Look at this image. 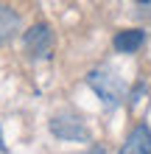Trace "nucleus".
I'll list each match as a JSON object with an SVG mask.
<instances>
[{
    "label": "nucleus",
    "mask_w": 151,
    "mask_h": 154,
    "mask_svg": "<svg viewBox=\"0 0 151 154\" xmlns=\"http://www.w3.org/2000/svg\"><path fill=\"white\" fill-rule=\"evenodd\" d=\"M92 154H101V151H92Z\"/></svg>",
    "instance_id": "9"
},
{
    "label": "nucleus",
    "mask_w": 151,
    "mask_h": 154,
    "mask_svg": "<svg viewBox=\"0 0 151 154\" xmlns=\"http://www.w3.org/2000/svg\"><path fill=\"white\" fill-rule=\"evenodd\" d=\"M87 84H90L95 93H98V98L104 104L109 106H118L123 93H126V84H123L120 76H115L112 70H92L90 76H87Z\"/></svg>",
    "instance_id": "1"
},
{
    "label": "nucleus",
    "mask_w": 151,
    "mask_h": 154,
    "mask_svg": "<svg viewBox=\"0 0 151 154\" xmlns=\"http://www.w3.org/2000/svg\"><path fill=\"white\" fill-rule=\"evenodd\" d=\"M50 132L56 137H62V140H76V143L90 140V132H87L84 121L76 118V115H56L50 121Z\"/></svg>",
    "instance_id": "2"
},
{
    "label": "nucleus",
    "mask_w": 151,
    "mask_h": 154,
    "mask_svg": "<svg viewBox=\"0 0 151 154\" xmlns=\"http://www.w3.org/2000/svg\"><path fill=\"white\" fill-rule=\"evenodd\" d=\"M120 154H151V129L146 123H140L137 129L126 137Z\"/></svg>",
    "instance_id": "4"
},
{
    "label": "nucleus",
    "mask_w": 151,
    "mask_h": 154,
    "mask_svg": "<svg viewBox=\"0 0 151 154\" xmlns=\"http://www.w3.org/2000/svg\"><path fill=\"white\" fill-rule=\"evenodd\" d=\"M134 8L140 17H151V0H134Z\"/></svg>",
    "instance_id": "7"
},
{
    "label": "nucleus",
    "mask_w": 151,
    "mask_h": 154,
    "mask_svg": "<svg viewBox=\"0 0 151 154\" xmlns=\"http://www.w3.org/2000/svg\"><path fill=\"white\" fill-rule=\"evenodd\" d=\"M146 42V34L143 31H137V28H131V31H118V37H115V51L118 53H134L140 51V45Z\"/></svg>",
    "instance_id": "5"
},
{
    "label": "nucleus",
    "mask_w": 151,
    "mask_h": 154,
    "mask_svg": "<svg viewBox=\"0 0 151 154\" xmlns=\"http://www.w3.org/2000/svg\"><path fill=\"white\" fill-rule=\"evenodd\" d=\"M20 28V17H17L8 6H0V45H6L8 39Z\"/></svg>",
    "instance_id": "6"
},
{
    "label": "nucleus",
    "mask_w": 151,
    "mask_h": 154,
    "mask_svg": "<svg viewBox=\"0 0 151 154\" xmlns=\"http://www.w3.org/2000/svg\"><path fill=\"white\" fill-rule=\"evenodd\" d=\"M0 154H8L6 151V143H3V134H0Z\"/></svg>",
    "instance_id": "8"
},
{
    "label": "nucleus",
    "mask_w": 151,
    "mask_h": 154,
    "mask_svg": "<svg viewBox=\"0 0 151 154\" xmlns=\"http://www.w3.org/2000/svg\"><path fill=\"white\" fill-rule=\"evenodd\" d=\"M25 53L31 59H48L53 51V34L48 25H34L31 31H25Z\"/></svg>",
    "instance_id": "3"
}]
</instances>
